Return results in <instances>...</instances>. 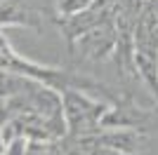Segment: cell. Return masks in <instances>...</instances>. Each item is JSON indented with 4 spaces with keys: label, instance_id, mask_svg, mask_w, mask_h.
<instances>
[{
    "label": "cell",
    "instance_id": "obj_1",
    "mask_svg": "<svg viewBox=\"0 0 158 155\" xmlns=\"http://www.w3.org/2000/svg\"><path fill=\"white\" fill-rule=\"evenodd\" d=\"M106 110H109L106 101L87 97L78 87L61 89V113L66 122V136H83L97 132Z\"/></svg>",
    "mask_w": 158,
    "mask_h": 155
},
{
    "label": "cell",
    "instance_id": "obj_2",
    "mask_svg": "<svg viewBox=\"0 0 158 155\" xmlns=\"http://www.w3.org/2000/svg\"><path fill=\"white\" fill-rule=\"evenodd\" d=\"M71 45L80 52L83 59L90 61H102L106 59L111 52H116L118 47V28L113 24V19L102 21L99 26L90 28V31L80 33L76 40H71Z\"/></svg>",
    "mask_w": 158,
    "mask_h": 155
},
{
    "label": "cell",
    "instance_id": "obj_3",
    "mask_svg": "<svg viewBox=\"0 0 158 155\" xmlns=\"http://www.w3.org/2000/svg\"><path fill=\"white\" fill-rule=\"evenodd\" d=\"M24 155H61V139H26Z\"/></svg>",
    "mask_w": 158,
    "mask_h": 155
},
{
    "label": "cell",
    "instance_id": "obj_4",
    "mask_svg": "<svg viewBox=\"0 0 158 155\" xmlns=\"http://www.w3.org/2000/svg\"><path fill=\"white\" fill-rule=\"evenodd\" d=\"M97 0H57V12L61 17H71V14H78L87 7H92Z\"/></svg>",
    "mask_w": 158,
    "mask_h": 155
},
{
    "label": "cell",
    "instance_id": "obj_5",
    "mask_svg": "<svg viewBox=\"0 0 158 155\" xmlns=\"http://www.w3.org/2000/svg\"><path fill=\"white\" fill-rule=\"evenodd\" d=\"M61 155H90V148L78 136H64L61 139Z\"/></svg>",
    "mask_w": 158,
    "mask_h": 155
},
{
    "label": "cell",
    "instance_id": "obj_6",
    "mask_svg": "<svg viewBox=\"0 0 158 155\" xmlns=\"http://www.w3.org/2000/svg\"><path fill=\"white\" fill-rule=\"evenodd\" d=\"M87 148H90V155H130V153H123L118 148H111V146H102V143H87Z\"/></svg>",
    "mask_w": 158,
    "mask_h": 155
},
{
    "label": "cell",
    "instance_id": "obj_7",
    "mask_svg": "<svg viewBox=\"0 0 158 155\" xmlns=\"http://www.w3.org/2000/svg\"><path fill=\"white\" fill-rule=\"evenodd\" d=\"M12 115H14V113H12V103H10V99L0 97V129L12 120Z\"/></svg>",
    "mask_w": 158,
    "mask_h": 155
},
{
    "label": "cell",
    "instance_id": "obj_8",
    "mask_svg": "<svg viewBox=\"0 0 158 155\" xmlns=\"http://www.w3.org/2000/svg\"><path fill=\"white\" fill-rule=\"evenodd\" d=\"M5 155H24V139H14L5 146Z\"/></svg>",
    "mask_w": 158,
    "mask_h": 155
},
{
    "label": "cell",
    "instance_id": "obj_9",
    "mask_svg": "<svg viewBox=\"0 0 158 155\" xmlns=\"http://www.w3.org/2000/svg\"><path fill=\"white\" fill-rule=\"evenodd\" d=\"M5 146H7V143L2 141V134H0V155H5Z\"/></svg>",
    "mask_w": 158,
    "mask_h": 155
}]
</instances>
